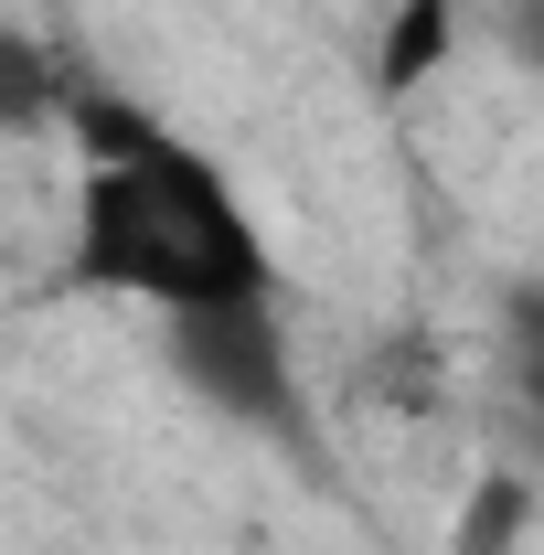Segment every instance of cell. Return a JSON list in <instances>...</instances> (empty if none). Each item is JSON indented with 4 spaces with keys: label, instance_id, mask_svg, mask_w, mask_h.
Here are the masks:
<instances>
[{
    "label": "cell",
    "instance_id": "5b68a950",
    "mask_svg": "<svg viewBox=\"0 0 544 555\" xmlns=\"http://www.w3.org/2000/svg\"><path fill=\"white\" fill-rule=\"evenodd\" d=\"M449 54H459V0H406L374 43V96H416Z\"/></svg>",
    "mask_w": 544,
    "mask_h": 555
},
{
    "label": "cell",
    "instance_id": "7a4b0ae2",
    "mask_svg": "<svg viewBox=\"0 0 544 555\" xmlns=\"http://www.w3.org/2000/svg\"><path fill=\"white\" fill-rule=\"evenodd\" d=\"M160 332H171V374H182V385H193V396H204L224 427L310 449V385H299V352H288L277 299L182 310V321H160Z\"/></svg>",
    "mask_w": 544,
    "mask_h": 555
},
{
    "label": "cell",
    "instance_id": "277c9868",
    "mask_svg": "<svg viewBox=\"0 0 544 555\" xmlns=\"http://www.w3.org/2000/svg\"><path fill=\"white\" fill-rule=\"evenodd\" d=\"M534 534V470L523 460H480L459 491V555H523Z\"/></svg>",
    "mask_w": 544,
    "mask_h": 555
},
{
    "label": "cell",
    "instance_id": "6da1fadb",
    "mask_svg": "<svg viewBox=\"0 0 544 555\" xmlns=\"http://www.w3.org/2000/svg\"><path fill=\"white\" fill-rule=\"evenodd\" d=\"M65 129L86 150L75 235H65L75 288L139 299L160 321L224 310V299H277V257L257 235V214H246V193L213 171L193 139H171L150 107L107 96V86H75Z\"/></svg>",
    "mask_w": 544,
    "mask_h": 555
},
{
    "label": "cell",
    "instance_id": "3957f363",
    "mask_svg": "<svg viewBox=\"0 0 544 555\" xmlns=\"http://www.w3.org/2000/svg\"><path fill=\"white\" fill-rule=\"evenodd\" d=\"M65 96H75V65L0 11V139H33V129H65Z\"/></svg>",
    "mask_w": 544,
    "mask_h": 555
}]
</instances>
